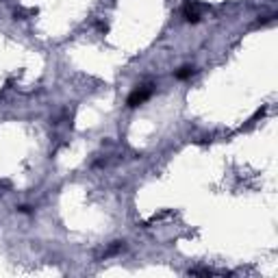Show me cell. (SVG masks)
I'll use <instances>...</instances> for the list:
<instances>
[{
	"instance_id": "cell-2",
	"label": "cell",
	"mask_w": 278,
	"mask_h": 278,
	"mask_svg": "<svg viewBox=\"0 0 278 278\" xmlns=\"http://www.w3.org/2000/svg\"><path fill=\"white\" fill-rule=\"evenodd\" d=\"M185 20L187 22H198L200 20V13H198V9H196L193 5H185Z\"/></svg>"
},
{
	"instance_id": "cell-4",
	"label": "cell",
	"mask_w": 278,
	"mask_h": 278,
	"mask_svg": "<svg viewBox=\"0 0 278 278\" xmlns=\"http://www.w3.org/2000/svg\"><path fill=\"white\" fill-rule=\"evenodd\" d=\"M29 211H31V207H26V204H22L20 207V213H29Z\"/></svg>"
},
{
	"instance_id": "cell-3",
	"label": "cell",
	"mask_w": 278,
	"mask_h": 278,
	"mask_svg": "<svg viewBox=\"0 0 278 278\" xmlns=\"http://www.w3.org/2000/svg\"><path fill=\"white\" fill-rule=\"evenodd\" d=\"M191 74H193V68H189V65H185V68H181V70L176 72V78H178V80H185V78H189Z\"/></svg>"
},
{
	"instance_id": "cell-1",
	"label": "cell",
	"mask_w": 278,
	"mask_h": 278,
	"mask_svg": "<svg viewBox=\"0 0 278 278\" xmlns=\"http://www.w3.org/2000/svg\"><path fill=\"white\" fill-rule=\"evenodd\" d=\"M150 94H152L150 87H139V89H135V92L128 96V107H139L142 102L148 100Z\"/></svg>"
}]
</instances>
